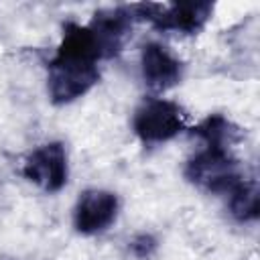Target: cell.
I'll return each instance as SVG.
<instances>
[{
  "label": "cell",
  "instance_id": "1",
  "mask_svg": "<svg viewBox=\"0 0 260 260\" xmlns=\"http://www.w3.org/2000/svg\"><path fill=\"white\" fill-rule=\"evenodd\" d=\"M185 179L209 193L228 195L238 183L244 181V175L230 148L205 146L187 160Z\"/></svg>",
  "mask_w": 260,
  "mask_h": 260
},
{
  "label": "cell",
  "instance_id": "2",
  "mask_svg": "<svg viewBox=\"0 0 260 260\" xmlns=\"http://www.w3.org/2000/svg\"><path fill=\"white\" fill-rule=\"evenodd\" d=\"M185 122L187 114L179 104L162 98H148L136 108L132 128L144 144H160L181 134Z\"/></svg>",
  "mask_w": 260,
  "mask_h": 260
},
{
  "label": "cell",
  "instance_id": "3",
  "mask_svg": "<svg viewBox=\"0 0 260 260\" xmlns=\"http://www.w3.org/2000/svg\"><path fill=\"white\" fill-rule=\"evenodd\" d=\"M134 18L148 20L158 30H177L185 35L199 32L213 12L211 2H175V4H132Z\"/></svg>",
  "mask_w": 260,
  "mask_h": 260
},
{
  "label": "cell",
  "instance_id": "4",
  "mask_svg": "<svg viewBox=\"0 0 260 260\" xmlns=\"http://www.w3.org/2000/svg\"><path fill=\"white\" fill-rule=\"evenodd\" d=\"M100 81L98 63H79V61H49L47 89L55 106H65L85 95Z\"/></svg>",
  "mask_w": 260,
  "mask_h": 260
},
{
  "label": "cell",
  "instance_id": "5",
  "mask_svg": "<svg viewBox=\"0 0 260 260\" xmlns=\"http://www.w3.org/2000/svg\"><path fill=\"white\" fill-rule=\"evenodd\" d=\"M22 175L47 193H57L67 183V152L63 142H47L35 148L22 167Z\"/></svg>",
  "mask_w": 260,
  "mask_h": 260
},
{
  "label": "cell",
  "instance_id": "6",
  "mask_svg": "<svg viewBox=\"0 0 260 260\" xmlns=\"http://www.w3.org/2000/svg\"><path fill=\"white\" fill-rule=\"evenodd\" d=\"M132 22H134V14H132L130 6L104 8L93 14V18L87 26L93 32L104 59H110L122 51V47L130 35Z\"/></svg>",
  "mask_w": 260,
  "mask_h": 260
},
{
  "label": "cell",
  "instance_id": "7",
  "mask_svg": "<svg viewBox=\"0 0 260 260\" xmlns=\"http://www.w3.org/2000/svg\"><path fill=\"white\" fill-rule=\"evenodd\" d=\"M142 79L148 89L160 93L183 79V63L160 43H146L140 53Z\"/></svg>",
  "mask_w": 260,
  "mask_h": 260
},
{
  "label": "cell",
  "instance_id": "8",
  "mask_svg": "<svg viewBox=\"0 0 260 260\" xmlns=\"http://www.w3.org/2000/svg\"><path fill=\"white\" fill-rule=\"evenodd\" d=\"M118 213V197L112 191L87 189L77 199L73 225L79 234H98L106 230Z\"/></svg>",
  "mask_w": 260,
  "mask_h": 260
},
{
  "label": "cell",
  "instance_id": "9",
  "mask_svg": "<svg viewBox=\"0 0 260 260\" xmlns=\"http://www.w3.org/2000/svg\"><path fill=\"white\" fill-rule=\"evenodd\" d=\"M193 134L199 136L205 142V146H221V148H230L240 138L238 126H234L221 114H211L205 120H201L193 128Z\"/></svg>",
  "mask_w": 260,
  "mask_h": 260
},
{
  "label": "cell",
  "instance_id": "10",
  "mask_svg": "<svg viewBox=\"0 0 260 260\" xmlns=\"http://www.w3.org/2000/svg\"><path fill=\"white\" fill-rule=\"evenodd\" d=\"M230 213L238 221H254L260 215V195L254 179H244L230 193Z\"/></svg>",
  "mask_w": 260,
  "mask_h": 260
},
{
  "label": "cell",
  "instance_id": "11",
  "mask_svg": "<svg viewBox=\"0 0 260 260\" xmlns=\"http://www.w3.org/2000/svg\"><path fill=\"white\" fill-rule=\"evenodd\" d=\"M130 248L134 252V256L138 258H150L156 250V240L150 234H140L130 242Z\"/></svg>",
  "mask_w": 260,
  "mask_h": 260
}]
</instances>
